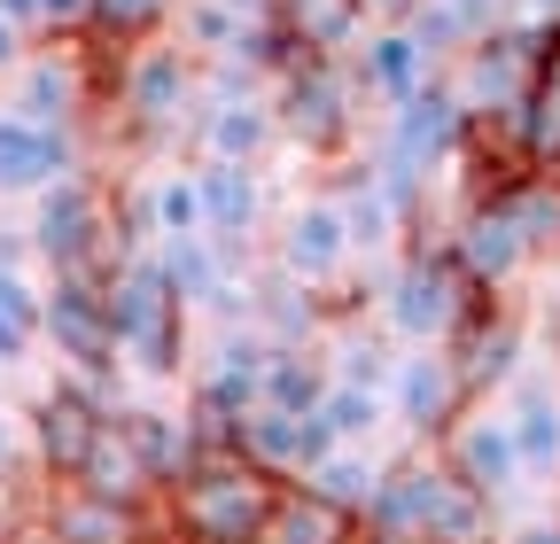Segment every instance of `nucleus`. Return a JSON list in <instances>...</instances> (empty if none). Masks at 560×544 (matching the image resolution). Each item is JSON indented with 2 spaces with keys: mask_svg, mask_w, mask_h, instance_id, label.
<instances>
[{
  "mask_svg": "<svg viewBox=\"0 0 560 544\" xmlns=\"http://www.w3.org/2000/svg\"><path fill=\"white\" fill-rule=\"evenodd\" d=\"M289 474L257 466L249 451L219 444V451H195L179 466V483L156 498V521H164V544H257V521L272 506V490Z\"/></svg>",
  "mask_w": 560,
  "mask_h": 544,
  "instance_id": "f257e3e1",
  "label": "nucleus"
},
{
  "mask_svg": "<svg viewBox=\"0 0 560 544\" xmlns=\"http://www.w3.org/2000/svg\"><path fill=\"white\" fill-rule=\"evenodd\" d=\"M32 257H47V272H94V281H109V272L140 249L132 226H125V194L102 179V172H62L32 194Z\"/></svg>",
  "mask_w": 560,
  "mask_h": 544,
  "instance_id": "f03ea898",
  "label": "nucleus"
},
{
  "mask_svg": "<svg viewBox=\"0 0 560 544\" xmlns=\"http://www.w3.org/2000/svg\"><path fill=\"white\" fill-rule=\"evenodd\" d=\"M102 109L132 132V149H156V141H172L179 125L202 117V62L172 32L109 47V62H102Z\"/></svg>",
  "mask_w": 560,
  "mask_h": 544,
  "instance_id": "7ed1b4c3",
  "label": "nucleus"
},
{
  "mask_svg": "<svg viewBox=\"0 0 560 544\" xmlns=\"http://www.w3.org/2000/svg\"><path fill=\"white\" fill-rule=\"evenodd\" d=\"M102 296H109L117 366L149 374V381H164V374H179V366H187V304L172 296L156 249H132V257L109 272V281H102Z\"/></svg>",
  "mask_w": 560,
  "mask_h": 544,
  "instance_id": "20e7f679",
  "label": "nucleus"
},
{
  "mask_svg": "<svg viewBox=\"0 0 560 544\" xmlns=\"http://www.w3.org/2000/svg\"><path fill=\"white\" fill-rule=\"evenodd\" d=\"M475 296H482V288L467 281V264H459L444 241L412 234L405 257L389 264V281H382V327H389V334H412V343H444Z\"/></svg>",
  "mask_w": 560,
  "mask_h": 544,
  "instance_id": "39448f33",
  "label": "nucleus"
},
{
  "mask_svg": "<svg viewBox=\"0 0 560 544\" xmlns=\"http://www.w3.org/2000/svg\"><path fill=\"white\" fill-rule=\"evenodd\" d=\"M359 79L342 71V55H296L289 71L272 79V125L289 132L312 156H342L350 132H359Z\"/></svg>",
  "mask_w": 560,
  "mask_h": 544,
  "instance_id": "423d86ee",
  "label": "nucleus"
},
{
  "mask_svg": "<svg viewBox=\"0 0 560 544\" xmlns=\"http://www.w3.org/2000/svg\"><path fill=\"white\" fill-rule=\"evenodd\" d=\"M272 264L319 296V319H327L342 296H366V288H350L359 249H350V234H342V202H335V194H304L296 211L272 226Z\"/></svg>",
  "mask_w": 560,
  "mask_h": 544,
  "instance_id": "0eeeda50",
  "label": "nucleus"
},
{
  "mask_svg": "<svg viewBox=\"0 0 560 544\" xmlns=\"http://www.w3.org/2000/svg\"><path fill=\"white\" fill-rule=\"evenodd\" d=\"M39 334L62 351L70 374H117V334H109V296L94 272H47V288H39Z\"/></svg>",
  "mask_w": 560,
  "mask_h": 544,
  "instance_id": "6e6552de",
  "label": "nucleus"
},
{
  "mask_svg": "<svg viewBox=\"0 0 560 544\" xmlns=\"http://www.w3.org/2000/svg\"><path fill=\"white\" fill-rule=\"evenodd\" d=\"M102 428H109L102 381H86V374L55 381V389L32 404V466L47 474V483H79V466H86V451H94Z\"/></svg>",
  "mask_w": 560,
  "mask_h": 544,
  "instance_id": "1a4fd4ad",
  "label": "nucleus"
},
{
  "mask_svg": "<svg viewBox=\"0 0 560 544\" xmlns=\"http://www.w3.org/2000/svg\"><path fill=\"white\" fill-rule=\"evenodd\" d=\"M436 351H444V366L459 374V397H467V404H482L490 389L514 374V358H522V311H514L499 288H482V296L459 311V327L444 334Z\"/></svg>",
  "mask_w": 560,
  "mask_h": 544,
  "instance_id": "9d476101",
  "label": "nucleus"
},
{
  "mask_svg": "<svg viewBox=\"0 0 560 544\" xmlns=\"http://www.w3.org/2000/svg\"><path fill=\"white\" fill-rule=\"evenodd\" d=\"M444 459L482 506H499L522 483V451H514V428L499 404H459V421L444 428Z\"/></svg>",
  "mask_w": 560,
  "mask_h": 544,
  "instance_id": "9b49d317",
  "label": "nucleus"
},
{
  "mask_svg": "<svg viewBox=\"0 0 560 544\" xmlns=\"http://www.w3.org/2000/svg\"><path fill=\"white\" fill-rule=\"evenodd\" d=\"M444 249L467 264V281H475V288H499V296H506V288L522 281V272L537 264V257H529V241H522V226L506 218V202H499V194L467 202L459 226L444 234Z\"/></svg>",
  "mask_w": 560,
  "mask_h": 544,
  "instance_id": "f8f14e48",
  "label": "nucleus"
},
{
  "mask_svg": "<svg viewBox=\"0 0 560 544\" xmlns=\"http://www.w3.org/2000/svg\"><path fill=\"white\" fill-rule=\"evenodd\" d=\"M79 132L70 125H39L24 109H0V194H39L47 179L79 172Z\"/></svg>",
  "mask_w": 560,
  "mask_h": 544,
  "instance_id": "ddd939ff",
  "label": "nucleus"
},
{
  "mask_svg": "<svg viewBox=\"0 0 560 544\" xmlns=\"http://www.w3.org/2000/svg\"><path fill=\"white\" fill-rule=\"evenodd\" d=\"M350 79H359V94L374 109H397V102H412L420 86L436 79V55L412 39V24H374V32H359V62H350Z\"/></svg>",
  "mask_w": 560,
  "mask_h": 544,
  "instance_id": "4468645a",
  "label": "nucleus"
},
{
  "mask_svg": "<svg viewBox=\"0 0 560 544\" xmlns=\"http://www.w3.org/2000/svg\"><path fill=\"white\" fill-rule=\"evenodd\" d=\"M257 544H366V513L335 506L304 474H289V483L272 490L265 521H257Z\"/></svg>",
  "mask_w": 560,
  "mask_h": 544,
  "instance_id": "2eb2a0df",
  "label": "nucleus"
},
{
  "mask_svg": "<svg viewBox=\"0 0 560 544\" xmlns=\"http://www.w3.org/2000/svg\"><path fill=\"white\" fill-rule=\"evenodd\" d=\"M195 194H202V234L226 241V249H249L257 226H265V179L257 164H195Z\"/></svg>",
  "mask_w": 560,
  "mask_h": 544,
  "instance_id": "dca6fc26",
  "label": "nucleus"
},
{
  "mask_svg": "<svg viewBox=\"0 0 560 544\" xmlns=\"http://www.w3.org/2000/svg\"><path fill=\"white\" fill-rule=\"evenodd\" d=\"M389 389H397V413H405V428H420V436H444L452 421H459V374L444 366V351L436 343H420L397 374H389Z\"/></svg>",
  "mask_w": 560,
  "mask_h": 544,
  "instance_id": "f3484780",
  "label": "nucleus"
},
{
  "mask_svg": "<svg viewBox=\"0 0 560 544\" xmlns=\"http://www.w3.org/2000/svg\"><path fill=\"white\" fill-rule=\"evenodd\" d=\"M272 141H280V125H272V102H257V94L202 102V117H195V149L210 164H265Z\"/></svg>",
  "mask_w": 560,
  "mask_h": 544,
  "instance_id": "a211bd4d",
  "label": "nucleus"
},
{
  "mask_svg": "<svg viewBox=\"0 0 560 544\" xmlns=\"http://www.w3.org/2000/svg\"><path fill=\"white\" fill-rule=\"evenodd\" d=\"M506 428H514V451H522V474H560V389L545 374H522L506 389Z\"/></svg>",
  "mask_w": 560,
  "mask_h": 544,
  "instance_id": "6ab92c4d",
  "label": "nucleus"
},
{
  "mask_svg": "<svg viewBox=\"0 0 560 544\" xmlns=\"http://www.w3.org/2000/svg\"><path fill=\"white\" fill-rule=\"evenodd\" d=\"M522 141H529L537 172H560V24L537 47V71H529V94H522Z\"/></svg>",
  "mask_w": 560,
  "mask_h": 544,
  "instance_id": "aec40b11",
  "label": "nucleus"
},
{
  "mask_svg": "<svg viewBox=\"0 0 560 544\" xmlns=\"http://www.w3.org/2000/svg\"><path fill=\"white\" fill-rule=\"evenodd\" d=\"M499 202H506V218L522 226L529 257L552 264L560 257V172H522V179L499 187Z\"/></svg>",
  "mask_w": 560,
  "mask_h": 544,
  "instance_id": "412c9836",
  "label": "nucleus"
},
{
  "mask_svg": "<svg viewBox=\"0 0 560 544\" xmlns=\"http://www.w3.org/2000/svg\"><path fill=\"white\" fill-rule=\"evenodd\" d=\"M149 202V249L172 241V234H202V194H195V164L187 172H164L156 187H140Z\"/></svg>",
  "mask_w": 560,
  "mask_h": 544,
  "instance_id": "4be33fe9",
  "label": "nucleus"
},
{
  "mask_svg": "<svg viewBox=\"0 0 560 544\" xmlns=\"http://www.w3.org/2000/svg\"><path fill=\"white\" fill-rule=\"evenodd\" d=\"M39 343V288L24 281V264H0V366H16Z\"/></svg>",
  "mask_w": 560,
  "mask_h": 544,
  "instance_id": "5701e85b",
  "label": "nucleus"
},
{
  "mask_svg": "<svg viewBox=\"0 0 560 544\" xmlns=\"http://www.w3.org/2000/svg\"><path fill=\"white\" fill-rule=\"evenodd\" d=\"M179 0H94V39L102 47H132V39H149L172 24Z\"/></svg>",
  "mask_w": 560,
  "mask_h": 544,
  "instance_id": "b1692460",
  "label": "nucleus"
},
{
  "mask_svg": "<svg viewBox=\"0 0 560 544\" xmlns=\"http://www.w3.org/2000/svg\"><path fill=\"white\" fill-rule=\"evenodd\" d=\"M319 413L335 421V436H342V444H366V436L382 428V389H359V381H327Z\"/></svg>",
  "mask_w": 560,
  "mask_h": 544,
  "instance_id": "393cba45",
  "label": "nucleus"
},
{
  "mask_svg": "<svg viewBox=\"0 0 560 544\" xmlns=\"http://www.w3.org/2000/svg\"><path fill=\"white\" fill-rule=\"evenodd\" d=\"M24 55H32V39H24L9 16H0V79H16V62H24Z\"/></svg>",
  "mask_w": 560,
  "mask_h": 544,
  "instance_id": "a878e982",
  "label": "nucleus"
},
{
  "mask_svg": "<svg viewBox=\"0 0 560 544\" xmlns=\"http://www.w3.org/2000/svg\"><path fill=\"white\" fill-rule=\"evenodd\" d=\"M514 544H560V521H537V529H522Z\"/></svg>",
  "mask_w": 560,
  "mask_h": 544,
  "instance_id": "bb28decb",
  "label": "nucleus"
},
{
  "mask_svg": "<svg viewBox=\"0 0 560 544\" xmlns=\"http://www.w3.org/2000/svg\"><path fill=\"white\" fill-rule=\"evenodd\" d=\"M514 9H529V16H545V24H560V0H514Z\"/></svg>",
  "mask_w": 560,
  "mask_h": 544,
  "instance_id": "cd10ccee",
  "label": "nucleus"
}]
</instances>
